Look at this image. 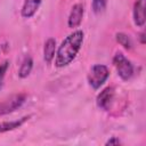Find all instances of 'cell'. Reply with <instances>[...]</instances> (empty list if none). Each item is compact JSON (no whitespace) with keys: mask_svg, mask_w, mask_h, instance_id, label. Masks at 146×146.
<instances>
[{"mask_svg":"<svg viewBox=\"0 0 146 146\" xmlns=\"http://www.w3.org/2000/svg\"><path fill=\"white\" fill-rule=\"evenodd\" d=\"M84 39V33L81 30H76L73 33L68 34L60 43L57 49L56 58H55V66L56 67H65L71 64L78 52L80 51Z\"/></svg>","mask_w":146,"mask_h":146,"instance_id":"6da1fadb","label":"cell"},{"mask_svg":"<svg viewBox=\"0 0 146 146\" xmlns=\"http://www.w3.org/2000/svg\"><path fill=\"white\" fill-rule=\"evenodd\" d=\"M108 76H110V71L106 65L95 64L94 66H91L90 72L88 74V82L92 89L97 90L106 82Z\"/></svg>","mask_w":146,"mask_h":146,"instance_id":"7a4b0ae2","label":"cell"},{"mask_svg":"<svg viewBox=\"0 0 146 146\" xmlns=\"http://www.w3.org/2000/svg\"><path fill=\"white\" fill-rule=\"evenodd\" d=\"M113 64L116 68V72H117V75L124 80V81H128L132 78L133 75V65L131 64V62L121 52V51H117L114 57H113Z\"/></svg>","mask_w":146,"mask_h":146,"instance_id":"3957f363","label":"cell"},{"mask_svg":"<svg viewBox=\"0 0 146 146\" xmlns=\"http://www.w3.org/2000/svg\"><path fill=\"white\" fill-rule=\"evenodd\" d=\"M26 94H15L0 102V116L9 114L19 108L26 100Z\"/></svg>","mask_w":146,"mask_h":146,"instance_id":"277c9868","label":"cell"},{"mask_svg":"<svg viewBox=\"0 0 146 146\" xmlns=\"http://www.w3.org/2000/svg\"><path fill=\"white\" fill-rule=\"evenodd\" d=\"M145 8H146V0H136L133 3V22L138 27H143L145 25L146 15H145Z\"/></svg>","mask_w":146,"mask_h":146,"instance_id":"5b68a950","label":"cell"},{"mask_svg":"<svg viewBox=\"0 0 146 146\" xmlns=\"http://www.w3.org/2000/svg\"><path fill=\"white\" fill-rule=\"evenodd\" d=\"M83 14H84L83 5L82 3H75L71 9V13H70V16H68V19H67L68 27H71V29L78 27L82 22Z\"/></svg>","mask_w":146,"mask_h":146,"instance_id":"8992f818","label":"cell"},{"mask_svg":"<svg viewBox=\"0 0 146 146\" xmlns=\"http://www.w3.org/2000/svg\"><path fill=\"white\" fill-rule=\"evenodd\" d=\"M114 98V88L113 87H107L105 88L103 91H100V94H98L97 98H96V103L97 106L104 111H107L111 106V103Z\"/></svg>","mask_w":146,"mask_h":146,"instance_id":"52a82bcc","label":"cell"},{"mask_svg":"<svg viewBox=\"0 0 146 146\" xmlns=\"http://www.w3.org/2000/svg\"><path fill=\"white\" fill-rule=\"evenodd\" d=\"M41 5V0H25L21 10V14L24 18H31Z\"/></svg>","mask_w":146,"mask_h":146,"instance_id":"ba28073f","label":"cell"},{"mask_svg":"<svg viewBox=\"0 0 146 146\" xmlns=\"http://www.w3.org/2000/svg\"><path fill=\"white\" fill-rule=\"evenodd\" d=\"M31 116L27 115V116H23L18 120H14V121H3L0 123V133H3V132H8V131H11V130H15L17 128H19L21 125H23Z\"/></svg>","mask_w":146,"mask_h":146,"instance_id":"9c48e42d","label":"cell"},{"mask_svg":"<svg viewBox=\"0 0 146 146\" xmlns=\"http://www.w3.org/2000/svg\"><path fill=\"white\" fill-rule=\"evenodd\" d=\"M55 50H56V40L54 38H49L44 42L43 47V59L46 63H51V60L55 57Z\"/></svg>","mask_w":146,"mask_h":146,"instance_id":"30bf717a","label":"cell"},{"mask_svg":"<svg viewBox=\"0 0 146 146\" xmlns=\"http://www.w3.org/2000/svg\"><path fill=\"white\" fill-rule=\"evenodd\" d=\"M32 67H33V59L31 56H25L22 64H21V67L18 70V76L21 79H25L30 75L31 71H32Z\"/></svg>","mask_w":146,"mask_h":146,"instance_id":"8fae6325","label":"cell"},{"mask_svg":"<svg viewBox=\"0 0 146 146\" xmlns=\"http://www.w3.org/2000/svg\"><path fill=\"white\" fill-rule=\"evenodd\" d=\"M115 39L116 41L125 49H131L132 48V41L131 39L129 38V35H127L125 33H122V32H119L115 34Z\"/></svg>","mask_w":146,"mask_h":146,"instance_id":"7c38bea8","label":"cell"},{"mask_svg":"<svg viewBox=\"0 0 146 146\" xmlns=\"http://www.w3.org/2000/svg\"><path fill=\"white\" fill-rule=\"evenodd\" d=\"M107 5V0H92V10L95 14H100L105 10Z\"/></svg>","mask_w":146,"mask_h":146,"instance_id":"4fadbf2b","label":"cell"},{"mask_svg":"<svg viewBox=\"0 0 146 146\" xmlns=\"http://www.w3.org/2000/svg\"><path fill=\"white\" fill-rule=\"evenodd\" d=\"M9 67V62L8 60H5L0 64V90L2 89L3 87V81H5V75L7 73V70Z\"/></svg>","mask_w":146,"mask_h":146,"instance_id":"5bb4252c","label":"cell"},{"mask_svg":"<svg viewBox=\"0 0 146 146\" xmlns=\"http://www.w3.org/2000/svg\"><path fill=\"white\" fill-rule=\"evenodd\" d=\"M120 144H121V141H120V139L117 137H111L105 143V145H120Z\"/></svg>","mask_w":146,"mask_h":146,"instance_id":"9a60e30c","label":"cell"},{"mask_svg":"<svg viewBox=\"0 0 146 146\" xmlns=\"http://www.w3.org/2000/svg\"><path fill=\"white\" fill-rule=\"evenodd\" d=\"M139 39H140V42H141V43H145V33H144V32H141V33L139 34Z\"/></svg>","mask_w":146,"mask_h":146,"instance_id":"2e32d148","label":"cell"}]
</instances>
